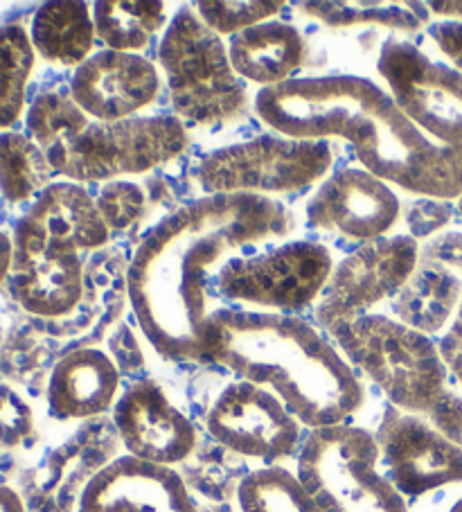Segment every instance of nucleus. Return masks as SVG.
<instances>
[{"instance_id":"nucleus-27","label":"nucleus","mask_w":462,"mask_h":512,"mask_svg":"<svg viewBox=\"0 0 462 512\" xmlns=\"http://www.w3.org/2000/svg\"><path fill=\"white\" fill-rule=\"evenodd\" d=\"M34 70V46L21 25L0 28V134L21 118Z\"/></svg>"},{"instance_id":"nucleus-20","label":"nucleus","mask_w":462,"mask_h":512,"mask_svg":"<svg viewBox=\"0 0 462 512\" xmlns=\"http://www.w3.org/2000/svg\"><path fill=\"white\" fill-rule=\"evenodd\" d=\"M10 287L25 312L61 319L84 296V264L77 253H41L14 258Z\"/></svg>"},{"instance_id":"nucleus-19","label":"nucleus","mask_w":462,"mask_h":512,"mask_svg":"<svg viewBox=\"0 0 462 512\" xmlns=\"http://www.w3.org/2000/svg\"><path fill=\"white\" fill-rule=\"evenodd\" d=\"M120 370L102 350L79 348L61 357L48 382V409L57 420H86L113 409Z\"/></svg>"},{"instance_id":"nucleus-42","label":"nucleus","mask_w":462,"mask_h":512,"mask_svg":"<svg viewBox=\"0 0 462 512\" xmlns=\"http://www.w3.org/2000/svg\"><path fill=\"white\" fill-rule=\"evenodd\" d=\"M460 215H462V197H460Z\"/></svg>"},{"instance_id":"nucleus-6","label":"nucleus","mask_w":462,"mask_h":512,"mask_svg":"<svg viewBox=\"0 0 462 512\" xmlns=\"http://www.w3.org/2000/svg\"><path fill=\"white\" fill-rule=\"evenodd\" d=\"M379 463L375 434L336 425L305 436L296 476L323 512H411Z\"/></svg>"},{"instance_id":"nucleus-28","label":"nucleus","mask_w":462,"mask_h":512,"mask_svg":"<svg viewBox=\"0 0 462 512\" xmlns=\"http://www.w3.org/2000/svg\"><path fill=\"white\" fill-rule=\"evenodd\" d=\"M91 125L82 107L66 93H41L28 109V131L43 154L68 145Z\"/></svg>"},{"instance_id":"nucleus-4","label":"nucleus","mask_w":462,"mask_h":512,"mask_svg":"<svg viewBox=\"0 0 462 512\" xmlns=\"http://www.w3.org/2000/svg\"><path fill=\"white\" fill-rule=\"evenodd\" d=\"M348 364L395 409L426 416L447 388V366L431 337L384 314H363L330 330Z\"/></svg>"},{"instance_id":"nucleus-7","label":"nucleus","mask_w":462,"mask_h":512,"mask_svg":"<svg viewBox=\"0 0 462 512\" xmlns=\"http://www.w3.org/2000/svg\"><path fill=\"white\" fill-rule=\"evenodd\" d=\"M188 140L183 120L172 116L91 120L75 140L46 156L55 174L70 183H111L174 161L185 152Z\"/></svg>"},{"instance_id":"nucleus-38","label":"nucleus","mask_w":462,"mask_h":512,"mask_svg":"<svg viewBox=\"0 0 462 512\" xmlns=\"http://www.w3.org/2000/svg\"><path fill=\"white\" fill-rule=\"evenodd\" d=\"M12 262H14L12 235H7V233L0 231V285H3L5 278H10Z\"/></svg>"},{"instance_id":"nucleus-11","label":"nucleus","mask_w":462,"mask_h":512,"mask_svg":"<svg viewBox=\"0 0 462 512\" xmlns=\"http://www.w3.org/2000/svg\"><path fill=\"white\" fill-rule=\"evenodd\" d=\"M417 264L420 246L411 235H388L361 244L334 264L330 282L316 303V323L330 332L334 325L370 314L372 307L406 285Z\"/></svg>"},{"instance_id":"nucleus-37","label":"nucleus","mask_w":462,"mask_h":512,"mask_svg":"<svg viewBox=\"0 0 462 512\" xmlns=\"http://www.w3.org/2000/svg\"><path fill=\"white\" fill-rule=\"evenodd\" d=\"M440 357L447 366L449 373L458 379L462 386V300L456 316H453V323L449 325L447 334H444L440 341Z\"/></svg>"},{"instance_id":"nucleus-22","label":"nucleus","mask_w":462,"mask_h":512,"mask_svg":"<svg viewBox=\"0 0 462 512\" xmlns=\"http://www.w3.org/2000/svg\"><path fill=\"white\" fill-rule=\"evenodd\" d=\"M460 300L462 278L438 262L420 258L411 278L393 296V314L399 323L429 337L456 316Z\"/></svg>"},{"instance_id":"nucleus-25","label":"nucleus","mask_w":462,"mask_h":512,"mask_svg":"<svg viewBox=\"0 0 462 512\" xmlns=\"http://www.w3.org/2000/svg\"><path fill=\"white\" fill-rule=\"evenodd\" d=\"M55 170L43 149L19 131L0 134V192L12 203L39 197L52 185Z\"/></svg>"},{"instance_id":"nucleus-14","label":"nucleus","mask_w":462,"mask_h":512,"mask_svg":"<svg viewBox=\"0 0 462 512\" xmlns=\"http://www.w3.org/2000/svg\"><path fill=\"white\" fill-rule=\"evenodd\" d=\"M402 215L393 185L363 167H343L318 185L307 203V224L357 242L388 237Z\"/></svg>"},{"instance_id":"nucleus-10","label":"nucleus","mask_w":462,"mask_h":512,"mask_svg":"<svg viewBox=\"0 0 462 512\" xmlns=\"http://www.w3.org/2000/svg\"><path fill=\"white\" fill-rule=\"evenodd\" d=\"M377 70L397 109L424 136L462 149V73L402 39L384 43Z\"/></svg>"},{"instance_id":"nucleus-3","label":"nucleus","mask_w":462,"mask_h":512,"mask_svg":"<svg viewBox=\"0 0 462 512\" xmlns=\"http://www.w3.org/2000/svg\"><path fill=\"white\" fill-rule=\"evenodd\" d=\"M208 361L269 388L309 431L348 425L366 402L343 352L296 314L217 307L210 312Z\"/></svg>"},{"instance_id":"nucleus-30","label":"nucleus","mask_w":462,"mask_h":512,"mask_svg":"<svg viewBox=\"0 0 462 512\" xmlns=\"http://www.w3.org/2000/svg\"><path fill=\"white\" fill-rule=\"evenodd\" d=\"M192 10L219 37L233 39L239 32L271 21L284 10V3H273V0H233V3L215 0L212 3L206 0V3H194Z\"/></svg>"},{"instance_id":"nucleus-40","label":"nucleus","mask_w":462,"mask_h":512,"mask_svg":"<svg viewBox=\"0 0 462 512\" xmlns=\"http://www.w3.org/2000/svg\"><path fill=\"white\" fill-rule=\"evenodd\" d=\"M426 10H431L438 16H447L451 21L462 23V3H429Z\"/></svg>"},{"instance_id":"nucleus-8","label":"nucleus","mask_w":462,"mask_h":512,"mask_svg":"<svg viewBox=\"0 0 462 512\" xmlns=\"http://www.w3.org/2000/svg\"><path fill=\"white\" fill-rule=\"evenodd\" d=\"M334 163L327 140L257 136L210 152L197 167V181L208 194L296 192L321 181Z\"/></svg>"},{"instance_id":"nucleus-5","label":"nucleus","mask_w":462,"mask_h":512,"mask_svg":"<svg viewBox=\"0 0 462 512\" xmlns=\"http://www.w3.org/2000/svg\"><path fill=\"white\" fill-rule=\"evenodd\" d=\"M176 116L197 127L237 120L248 107L246 84L235 73L219 34L192 7L172 16L158 46Z\"/></svg>"},{"instance_id":"nucleus-1","label":"nucleus","mask_w":462,"mask_h":512,"mask_svg":"<svg viewBox=\"0 0 462 512\" xmlns=\"http://www.w3.org/2000/svg\"><path fill=\"white\" fill-rule=\"evenodd\" d=\"M289 231L280 201L206 194L151 228L129 264V303L145 339L172 361H208V282L246 246Z\"/></svg>"},{"instance_id":"nucleus-39","label":"nucleus","mask_w":462,"mask_h":512,"mask_svg":"<svg viewBox=\"0 0 462 512\" xmlns=\"http://www.w3.org/2000/svg\"><path fill=\"white\" fill-rule=\"evenodd\" d=\"M0 512H25L23 499L7 485H0Z\"/></svg>"},{"instance_id":"nucleus-21","label":"nucleus","mask_w":462,"mask_h":512,"mask_svg":"<svg viewBox=\"0 0 462 512\" xmlns=\"http://www.w3.org/2000/svg\"><path fill=\"white\" fill-rule=\"evenodd\" d=\"M228 57L242 82L273 88L291 82L298 73L305 59V39L296 25L266 21L230 39Z\"/></svg>"},{"instance_id":"nucleus-15","label":"nucleus","mask_w":462,"mask_h":512,"mask_svg":"<svg viewBox=\"0 0 462 512\" xmlns=\"http://www.w3.org/2000/svg\"><path fill=\"white\" fill-rule=\"evenodd\" d=\"M111 231L79 183H52L14 226V258L41 253H82L100 249Z\"/></svg>"},{"instance_id":"nucleus-24","label":"nucleus","mask_w":462,"mask_h":512,"mask_svg":"<svg viewBox=\"0 0 462 512\" xmlns=\"http://www.w3.org/2000/svg\"><path fill=\"white\" fill-rule=\"evenodd\" d=\"M93 7L95 34L106 48L136 52L147 48L156 32L165 30L167 7L147 0H100Z\"/></svg>"},{"instance_id":"nucleus-12","label":"nucleus","mask_w":462,"mask_h":512,"mask_svg":"<svg viewBox=\"0 0 462 512\" xmlns=\"http://www.w3.org/2000/svg\"><path fill=\"white\" fill-rule=\"evenodd\" d=\"M208 434L237 456L266 467L300 452L302 425L269 388L244 379L228 384L206 416Z\"/></svg>"},{"instance_id":"nucleus-17","label":"nucleus","mask_w":462,"mask_h":512,"mask_svg":"<svg viewBox=\"0 0 462 512\" xmlns=\"http://www.w3.org/2000/svg\"><path fill=\"white\" fill-rule=\"evenodd\" d=\"M158 91L161 77L149 59L109 48L88 57L70 82V97L97 122L138 116L156 100Z\"/></svg>"},{"instance_id":"nucleus-26","label":"nucleus","mask_w":462,"mask_h":512,"mask_svg":"<svg viewBox=\"0 0 462 512\" xmlns=\"http://www.w3.org/2000/svg\"><path fill=\"white\" fill-rule=\"evenodd\" d=\"M242 512H323L287 467L271 465L246 474L237 488Z\"/></svg>"},{"instance_id":"nucleus-32","label":"nucleus","mask_w":462,"mask_h":512,"mask_svg":"<svg viewBox=\"0 0 462 512\" xmlns=\"http://www.w3.org/2000/svg\"><path fill=\"white\" fill-rule=\"evenodd\" d=\"M30 404L7 384H0V447H19L32 434Z\"/></svg>"},{"instance_id":"nucleus-41","label":"nucleus","mask_w":462,"mask_h":512,"mask_svg":"<svg viewBox=\"0 0 462 512\" xmlns=\"http://www.w3.org/2000/svg\"><path fill=\"white\" fill-rule=\"evenodd\" d=\"M449 512H462V497H460L456 503H453Z\"/></svg>"},{"instance_id":"nucleus-16","label":"nucleus","mask_w":462,"mask_h":512,"mask_svg":"<svg viewBox=\"0 0 462 512\" xmlns=\"http://www.w3.org/2000/svg\"><path fill=\"white\" fill-rule=\"evenodd\" d=\"M113 422L127 456L174 467L197 447V429L151 379L133 382L113 406Z\"/></svg>"},{"instance_id":"nucleus-23","label":"nucleus","mask_w":462,"mask_h":512,"mask_svg":"<svg viewBox=\"0 0 462 512\" xmlns=\"http://www.w3.org/2000/svg\"><path fill=\"white\" fill-rule=\"evenodd\" d=\"M93 7L86 3H46L32 19L34 52L57 66H82L95 43Z\"/></svg>"},{"instance_id":"nucleus-36","label":"nucleus","mask_w":462,"mask_h":512,"mask_svg":"<svg viewBox=\"0 0 462 512\" xmlns=\"http://www.w3.org/2000/svg\"><path fill=\"white\" fill-rule=\"evenodd\" d=\"M429 34L435 46L442 50L458 73H462V23L458 21H440L429 25Z\"/></svg>"},{"instance_id":"nucleus-2","label":"nucleus","mask_w":462,"mask_h":512,"mask_svg":"<svg viewBox=\"0 0 462 512\" xmlns=\"http://www.w3.org/2000/svg\"><path fill=\"white\" fill-rule=\"evenodd\" d=\"M255 113L280 136L345 140L363 170L406 192L442 201L462 197V149L424 136L368 77H293L262 88Z\"/></svg>"},{"instance_id":"nucleus-13","label":"nucleus","mask_w":462,"mask_h":512,"mask_svg":"<svg viewBox=\"0 0 462 512\" xmlns=\"http://www.w3.org/2000/svg\"><path fill=\"white\" fill-rule=\"evenodd\" d=\"M375 438L388 481L404 499L462 483V449L426 418L390 406Z\"/></svg>"},{"instance_id":"nucleus-35","label":"nucleus","mask_w":462,"mask_h":512,"mask_svg":"<svg viewBox=\"0 0 462 512\" xmlns=\"http://www.w3.org/2000/svg\"><path fill=\"white\" fill-rule=\"evenodd\" d=\"M420 258L438 262L462 278V233H447L420 249Z\"/></svg>"},{"instance_id":"nucleus-18","label":"nucleus","mask_w":462,"mask_h":512,"mask_svg":"<svg viewBox=\"0 0 462 512\" xmlns=\"http://www.w3.org/2000/svg\"><path fill=\"white\" fill-rule=\"evenodd\" d=\"M79 512H201L174 467L131 456L106 463L88 479Z\"/></svg>"},{"instance_id":"nucleus-29","label":"nucleus","mask_w":462,"mask_h":512,"mask_svg":"<svg viewBox=\"0 0 462 512\" xmlns=\"http://www.w3.org/2000/svg\"><path fill=\"white\" fill-rule=\"evenodd\" d=\"M302 14L312 16L330 28H354V25H381V28L413 32L422 25V14L411 12L413 5H377V3H302Z\"/></svg>"},{"instance_id":"nucleus-34","label":"nucleus","mask_w":462,"mask_h":512,"mask_svg":"<svg viewBox=\"0 0 462 512\" xmlns=\"http://www.w3.org/2000/svg\"><path fill=\"white\" fill-rule=\"evenodd\" d=\"M426 420L440 431L444 438H449L453 445L462 449V395L447 391L440 402L426 413Z\"/></svg>"},{"instance_id":"nucleus-31","label":"nucleus","mask_w":462,"mask_h":512,"mask_svg":"<svg viewBox=\"0 0 462 512\" xmlns=\"http://www.w3.org/2000/svg\"><path fill=\"white\" fill-rule=\"evenodd\" d=\"M95 201L109 231H124V228L136 224L142 210H145V194L136 183L129 181L106 183Z\"/></svg>"},{"instance_id":"nucleus-9","label":"nucleus","mask_w":462,"mask_h":512,"mask_svg":"<svg viewBox=\"0 0 462 512\" xmlns=\"http://www.w3.org/2000/svg\"><path fill=\"white\" fill-rule=\"evenodd\" d=\"M332 271V253L323 244L296 240L228 260L212 285L221 298L253 312L293 314L318 303Z\"/></svg>"},{"instance_id":"nucleus-33","label":"nucleus","mask_w":462,"mask_h":512,"mask_svg":"<svg viewBox=\"0 0 462 512\" xmlns=\"http://www.w3.org/2000/svg\"><path fill=\"white\" fill-rule=\"evenodd\" d=\"M406 222L411 226L413 240L415 237H429L451 222V208L442 203V199L422 197L408 210Z\"/></svg>"}]
</instances>
